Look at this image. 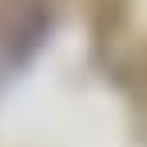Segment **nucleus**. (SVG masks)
Returning <instances> with one entry per match:
<instances>
[]
</instances>
